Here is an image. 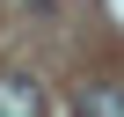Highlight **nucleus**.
<instances>
[{"instance_id":"nucleus-1","label":"nucleus","mask_w":124,"mask_h":117,"mask_svg":"<svg viewBox=\"0 0 124 117\" xmlns=\"http://www.w3.org/2000/svg\"><path fill=\"white\" fill-rule=\"evenodd\" d=\"M73 117H124V88L117 81H80L73 88Z\"/></svg>"},{"instance_id":"nucleus-2","label":"nucleus","mask_w":124,"mask_h":117,"mask_svg":"<svg viewBox=\"0 0 124 117\" xmlns=\"http://www.w3.org/2000/svg\"><path fill=\"white\" fill-rule=\"evenodd\" d=\"M0 117H44V95L29 73H0Z\"/></svg>"}]
</instances>
